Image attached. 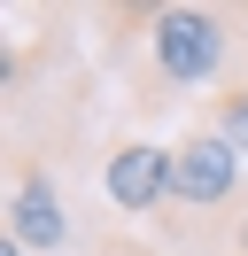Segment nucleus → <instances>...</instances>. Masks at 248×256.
<instances>
[{"mask_svg": "<svg viewBox=\"0 0 248 256\" xmlns=\"http://www.w3.org/2000/svg\"><path fill=\"white\" fill-rule=\"evenodd\" d=\"M232 256H248V225H240V240H232Z\"/></svg>", "mask_w": 248, "mask_h": 256, "instance_id": "6", "label": "nucleus"}, {"mask_svg": "<svg viewBox=\"0 0 248 256\" xmlns=\"http://www.w3.org/2000/svg\"><path fill=\"white\" fill-rule=\"evenodd\" d=\"M248 32V8H210V0H155L140 8V109H163L170 94H202L225 86V62Z\"/></svg>", "mask_w": 248, "mask_h": 256, "instance_id": "1", "label": "nucleus"}, {"mask_svg": "<svg viewBox=\"0 0 248 256\" xmlns=\"http://www.w3.org/2000/svg\"><path fill=\"white\" fill-rule=\"evenodd\" d=\"M248 202V178H240V148L232 140H217L210 124H186L178 140H170V218L186 210V225H225L232 240H240V225L248 218H232V210Z\"/></svg>", "mask_w": 248, "mask_h": 256, "instance_id": "2", "label": "nucleus"}, {"mask_svg": "<svg viewBox=\"0 0 248 256\" xmlns=\"http://www.w3.org/2000/svg\"><path fill=\"white\" fill-rule=\"evenodd\" d=\"M101 194L124 218H155L170 202V148L163 140H116L108 163H101Z\"/></svg>", "mask_w": 248, "mask_h": 256, "instance_id": "4", "label": "nucleus"}, {"mask_svg": "<svg viewBox=\"0 0 248 256\" xmlns=\"http://www.w3.org/2000/svg\"><path fill=\"white\" fill-rule=\"evenodd\" d=\"M202 124H210L217 140H232V148L248 156V70H232V78L217 86L210 101H202Z\"/></svg>", "mask_w": 248, "mask_h": 256, "instance_id": "5", "label": "nucleus"}, {"mask_svg": "<svg viewBox=\"0 0 248 256\" xmlns=\"http://www.w3.org/2000/svg\"><path fill=\"white\" fill-rule=\"evenodd\" d=\"M0 240H16L24 256H62V248L78 240L70 202H62L54 171H46V163H31V156H16V163H8V210H0Z\"/></svg>", "mask_w": 248, "mask_h": 256, "instance_id": "3", "label": "nucleus"}]
</instances>
